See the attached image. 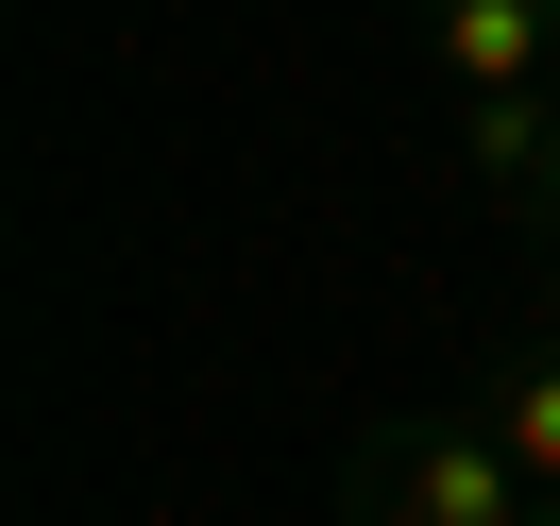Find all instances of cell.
Instances as JSON below:
<instances>
[{"instance_id":"cell-1","label":"cell","mask_w":560,"mask_h":526,"mask_svg":"<svg viewBox=\"0 0 560 526\" xmlns=\"http://www.w3.org/2000/svg\"><path fill=\"white\" fill-rule=\"evenodd\" d=\"M357 526H526V458L458 408H408L357 442Z\"/></svg>"},{"instance_id":"cell-2","label":"cell","mask_w":560,"mask_h":526,"mask_svg":"<svg viewBox=\"0 0 560 526\" xmlns=\"http://www.w3.org/2000/svg\"><path fill=\"white\" fill-rule=\"evenodd\" d=\"M424 51L458 69V103H492V85H560V0H424Z\"/></svg>"},{"instance_id":"cell-3","label":"cell","mask_w":560,"mask_h":526,"mask_svg":"<svg viewBox=\"0 0 560 526\" xmlns=\"http://www.w3.org/2000/svg\"><path fill=\"white\" fill-rule=\"evenodd\" d=\"M458 171H476L492 204H544V171H560V85H492V103H458Z\"/></svg>"},{"instance_id":"cell-4","label":"cell","mask_w":560,"mask_h":526,"mask_svg":"<svg viewBox=\"0 0 560 526\" xmlns=\"http://www.w3.org/2000/svg\"><path fill=\"white\" fill-rule=\"evenodd\" d=\"M492 442L526 458V492H560V340H526L510 374H492Z\"/></svg>"},{"instance_id":"cell-5","label":"cell","mask_w":560,"mask_h":526,"mask_svg":"<svg viewBox=\"0 0 560 526\" xmlns=\"http://www.w3.org/2000/svg\"><path fill=\"white\" fill-rule=\"evenodd\" d=\"M526 306H544V340H560V221H526Z\"/></svg>"},{"instance_id":"cell-6","label":"cell","mask_w":560,"mask_h":526,"mask_svg":"<svg viewBox=\"0 0 560 526\" xmlns=\"http://www.w3.org/2000/svg\"><path fill=\"white\" fill-rule=\"evenodd\" d=\"M526 526H560V492H526Z\"/></svg>"},{"instance_id":"cell-7","label":"cell","mask_w":560,"mask_h":526,"mask_svg":"<svg viewBox=\"0 0 560 526\" xmlns=\"http://www.w3.org/2000/svg\"><path fill=\"white\" fill-rule=\"evenodd\" d=\"M526 221H560V171H544V204H526Z\"/></svg>"}]
</instances>
